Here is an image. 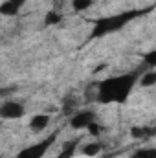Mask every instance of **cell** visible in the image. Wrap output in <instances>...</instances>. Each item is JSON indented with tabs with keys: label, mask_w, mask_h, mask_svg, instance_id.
<instances>
[{
	"label": "cell",
	"mask_w": 156,
	"mask_h": 158,
	"mask_svg": "<svg viewBox=\"0 0 156 158\" xmlns=\"http://www.w3.org/2000/svg\"><path fill=\"white\" fill-rule=\"evenodd\" d=\"M130 134H132L134 138H143L145 134H149V129H147V127H132V129H130Z\"/></svg>",
	"instance_id": "9a60e30c"
},
{
	"label": "cell",
	"mask_w": 156,
	"mask_h": 158,
	"mask_svg": "<svg viewBox=\"0 0 156 158\" xmlns=\"http://www.w3.org/2000/svg\"><path fill=\"white\" fill-rule=\"evenodd\" d=\"M138 79V72L134 74H123V76H116V77H109L101 81L97 85V96L96 99L99 103H125L132 86L136 85Z\"/></svg>",
	"instance_id": "6da1fadb"
},
{
	"label": "cell",
	"mask_w": 156,
	"mask_h": 158,
	"mask_svg": "<svg viewBox=\"0 0 156 158\" xmlns=\"http://www.w3.org/2000/svg\"><path fill=\"white\" fill-rule=\"evenodd\" d=\"M96 121V114L92 110H79L70 118V127L72 129H88Z\"/></svg>",
	"instance_id": "5b68a950"
},
{
	"label": "cell",
	"mask_w": 156,
	"mask_h": 158,
	"mask_svg": "<svg viewBox=\"0 0 156 158\" xmlns=\"http://www.w3.org/2000/svg\"><path fill=\"white\" fill-rule=\"evenodd\" d=\"M156 68V50H151L149 53H145L143 61H142V70H154Z\"/></svg>",
	"instance_id": "30bf717a"
},
{
	"label": "cell",
	"mask_w": 156,
	"mask_h": 158,
	"mask_svg": "<svg viewBox=\"0 0 156 158\" xmlns=\"http://www.w3.org/2000/svg\"><path fill=\"white\" fill-rule=\"evenodd\" d=\"M55 138H57V132H53V134L42 138L39 142H35V143L24 147V149L17 155V158H44V155L50 151V147L55 143Z\"/></svg>",
	"instance_id": "3957f363"
},
{
	"label": "cell",
	"mask_w": 156,
	"mask_h": 158,
	"mask_svg": "<svg viewBox=\"0 0 156 158\" xmlns=\"http://www.w3.org/2000/svg\"><path fill=\"white\" fill-rule=\"evenodd\" d=\"M94 4V0H72V7L74 11H84Z\"/></svg>",
	"instance_id": "5bb4252c"
},
{
	"label": "cell",
	"mask_w": 156,
	"mask_h": 158,
	"mask_svg": "<svg viewBox=\"0 0 156 158\" xmlns=\"http://www.w3.org/2000/svg\"><path fill=\"white\" fill-rule=\"evenodd\" d=\"M140 85L142 86H153V85H156V70H147L142 76V79H140Z\"/></svg>",
	"instance_id": "8fae6325"
},
{
	"label": "cell",
	"mask_w": 156,
	"mask_h": 158,
	"mask_svg": "<svg viewBox=\"0 0 156 158\" xmlns=\"http://www.w3.org/2000/svg\"><path fill=\"white\" fill-rule=\"evenodd\" d=\"M26 109L18 101H4L0 107V116L4 119H18L24 116Z\"/></svg>",
	"instance_id": "277c9868"
},
{
	"label": "cell",
	"mask_w": 156,
	"mask_h": 158,
	"mask_svg": "<svg viewBox=\"0 0 156 158\" xmlns=\"http://www.w3.org/2000/svg\"><path fill=\"white\" fill-rule=\"evenodd\" d=\"M134 158H156V147H145V149H138Z\"/></svg>",
	"instance_id": "4fadbf2b"
},
{
	"label": "cell",
	"mask_w": 156,
	"mask_h": 158,
	"mask_svg": "<svg viewBox=\"0 0 156 158\" xmlns=\"http://www.w3.org/2000/svg\"><path fill=\"white\" fill-rule=\"evenodd\" d=\"M99 151H101V143L99 142H90V143H86V145L81 147V153L84 156H97Z\"/></svg>",
	"instance_id": "9c48e42d"
},
{
	"label": "cell",
	"mask_w": 156,
	"mask_h": 158,
	"mask_svg": "<svg viewBox=\"0 0 156 158\" xmlns=\"http://www.w3.org/2000/svg\"><path fill=\"white\" fill-rule=\"evenodd\" d=\"M63 20V15L57 13V11H48L46 17H44V24L46 26H53V24H59Z\"/></svg>",
	"instance_id": "7c38bea8"
},
{
	"label": "cell",
	"mask_w": 156,
	"mask_h": 158,
	"mask_svg": "<svg viewBox=\"0 0 156 158\" xmlns=\"http://www.w3.org/2000/svg\"><path fill=\"white\" fill-rule=\"evenodd\" d=\"M77 145H79V138L70 140V142H64V143H63V149H61V153H59L57 158H74Z\"/></svg>",
	"instance_id": "ba28073f"
},
{
	"label": "cell",
	"mask_w": 156,
	"mask_h": 158,
	"mask_svg": "<svg viewBox=\"0 0 156 158\" xmlns=\"http://www.w3.org/2000/svg\"><path fill=\"white\" fill-rule=\"evenodd\" d=\"M24 4H26V0H6L4 6L0 7V13H2L4 17H15V15L22 9Z\"/></svg>",
	"instance_id": "8992f818"
},
{
	"label": "cell",
	"mask_w": 156,
	"mask_h": 158,
	"mask_svg": "<svg viewBox=\"0 0 156 158\" xmlns=\"http://www.w3.org/2000/svg\"><path fill=\"white\" fill-rule=\"evenodd\" d=\"M138 13L136 11H127V13H119V15H114V17H105V19H99L92 30V37H103L107 33H112V31H117L121 30L129 20H132Z\"/></svg>",
	"instance_id": "7a4b0ae2"
},
{
	"label": "cell",
	"mask_w": 156,
	"mask_h": 158,
	"mask_svg": "<svg viewBox=\"0 0 156 158\" xmlns=\"http://www.w3.org/2000/svg\"><path fill=\"white\" fill-rule=\"evenodd\" d=\"M48 123H50V116L48 114H35L30 119V129L33 132H40V131H44L48 127Z\"/></svg>",
	"instance_id": "52a82bcc"
}]
</instances>
